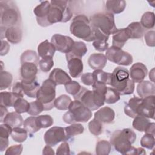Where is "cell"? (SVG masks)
Instances as JSON below:
<instances>
[{"instance_id": "obj_39", "label": "cell", "mask_w": 155, "mask_h": 155, "mask_svg": "<svg viewBox=\"0 0 155 155\" xmlns=\"http://www.w3.org/2000/svg\"><path fill=\"white\" fill-rule=\"evenodd\" d=\"M27 131L24 128L15 127L12 129L11 133V137L15 142L18 143H22L24 142L27 138Z\"/></svg>"}, {"instance_id": "obj_38", "label": "cell", "mask_w": 155, "mask_h": 155, "mask_svg": "<svg viewBox=\"0 0 155 155\" xmlns=\"http://www.w3.org/2000/svg\"><path fill=\"white\" fill-rule=\"evenodd\" d=\"M39 62V57L36 52L33 50H26L21 56V64L25 62H31L38 65Z\"/></svg>"}, {"instance_id": "obj_8", "label": "cell", "mask_w": 155, "mask_h": 155, "mask_svg": "<svg viewBox=\"0 0 155 155\" xmlns=\"http://www.w3.org/2000/svg\"><path fill=\"white\" fill-rule=\"evenodd\" d=\"M56 87V84L48 78L42 82L37 92L36 98L42 103L45 111L50 110L54 107Z\"/></svg>"}, {"instance_id": "obj_46", "label": "cell", "mask_w": 155, "mask_h": 155, "mask_svg": "<svg viewBox=\"0 0 155 155\" xmlns=\"http://www.w3.org/2000/svg\"><path fill=\"white\" fill-rule=\"evenodd\" d=\"M30 103L27 102L23 97H19L17 99L13 105L15 111L20 114L24 113L28 111L29 109Z\"/></svg>"}, {"instance_id": "obj_23", "label": "cell", "mask_w": 155, "mask_h": 155, "mask_svg": "<svg viewBox=\"0 0 155 155\" xmlns=\"http://www.w3.org/2000/svg\"><path fill=\"white\" fill-rule=\"evenodd\" d=\"M107 62V57L102 53H93L90 56L88 59L89 66L93 70H102L105 67Z\"/></svg>"}, {"instance_id": "obj_62", "label": "cell", "mask_w": 155, "mask_h": 155, "mask_svg": "<svg viewBox=\"0 0 155 155\" xmlns=\"http://www.w3.org/2000/svg\"><path fill=\"white\" fill-rule=\"evenodd\" d=\"M154 68H153L149 73V78L151 80L152 82H154Z\"/></svg>"}, {"instance_id": "obj_17", "label": "cell", "mask_w": 155, "mask_h": 155, "mask_svg": "<svg viewBox=\"0 0 155 155\" xmlns=\"http://www.w3.org/2000/svg\"><path fill=\"white\" fill-rule=\"evenodd\" d=\"M92 87L94 103L99 108L104 105L105 103V95L107 92V87L105 84L98 82H94Z\"/></svg>"}, {"instance_id": "obj_57", "label": "cell", "mask_w": 155, "mask_h": 155, "mask_svg": "<svg viewBox=\"0 0 155 155\" xmlns=\"http://www.w3.org/2000/svg\"><path fill=\"white\" fill-rule=\"evenodd\" d=\"M10 50V45L8 43L4 40H1V56H4L8 53Z\"/></svg>"}, {"instance_id": "obj_2", "label": "cell", "mask_w": 155, "mask_h": 155, "mask_svg": "<svg viewBox=\"0 0 155 155\" xmlns=\"http://www.w3.org/2000/svg\"><path fill=\"white\" fill-rule=\"evenodd\" d=\"M129 76L128 70L122 67H116L111 73L110 85L120 95L130 94L134 90V82Z\"/></svg>"}, {"instance_id": "obj_13", "label": "cell", "mask_w": 155, "mask_h": 155, "mask_svg": "<svg viewBox=\"0 0 155 155\" xmlns=\"http://www.w3.org/2000/svg\"><path fill=\"white\" fill-rule=\"evenodd\" d=\"M50 7V2L48 1H42L33 10L38 24L43 27L49 26L47 21V16Z\"/></svg>"}, {"instance_id": "obj_20", "label": "cell", "mask_w": 155, "mask_h": 155, "mask_svg": "<svg viewBox=\"0 0 155 155\" xmlns=\"http://www.w3.org/2000/svg\"><path fill=\"white\" fill-rule=\"evenodd\" d=\"M49 79L52 80L56 85H65L71 81L69 75L63 70L56 68H54L49 75Z\"/></svg>"}, {"instance_id": "obj_33", "label": "cell", "mask_w": 155, "mask_h": 155, "mask_svg": "<svg viewBox=\"0 0 155 155\" xmlns=\"http://www.w3.org/2000/svg\"><path fill=\"white\" fill-rule=\"evenodd\" d=\"M22 97L14 92H1V105L5 107H13L16 100Z\"/></svg>"}, {"instance_id": "obj_40", "label": "cell", "mask_w": 155, "mask_h": 155, "mask_svg": "<svg viewBox=\"0 0 155 155\" xmlns=\"http://www.w3.org/2000/svg\"><path fill=\"white\" fill-rule=\"evenodd\" d=\"M111 150V144L105 140H101L97 142L96 153L97 155H108Z\"/></svg>"}, {"instance_id": "obj_5", "label": "cell", "mask_w": 155, "mask_h": 155, "mask_svg": "<svg viewBox=\"0 0 155 155\" xmlns=\"http://www.w3.org/2000/svg\"><path fill=\"white\" fill-rule=\"evenodd\" d=\"M67 1H50V7L47 16L49 25L58 22H67L71 19L73 13Z\"/></svg>"}, {"instance_id": "obj_29", "label": "cell", "mask_w": 155, "mask_h": 155, "mask_svg": "<svg viewBox=\"0 0 155 155\" xmlns=\"http://www.w3.org/2000/svg\"><path fill=\"white\" fill-rule=\"evenodd\" d=\"M12 128L6 124H3L0 125V150L4 151L8 145V137L11 135Z\"/></svg>"}, {"instance_id": "obj_42", "label": "cell", "mask_w": 155, "mask_h": 155, "mask_svg": "<svg viewBox=\"0 0 155 155\" xmlns=\"http://www.w3.org/2000/svg\"><path fill=\"white\" fill-rule=\"evenodd\" d=\"M23 125L24 128L30 134L35 133L41 129L37 125L36 121V116H30L27 118L24 121Z\"/></svg>"}, {"instance_id": "obj_61", "label": "cell", "mask_w": 155, "mask_h": 155, "mask_svg": "<svg viewBox=\"0 0 155 155\" xmlns=\"http://www.w3.org/2000/svg\"><path fill=\"white\" fill-rule=\"evenodd\" d=\"M43 154H54V152L53 150L51 148V147L50 145H46L42 151Z\"/></svg>"}, {"instance_id": "obj_30", "label": "cell", "mask_w": 155, "mask_h": 155, "mask_svg": "<svg viewBox=\"0 0 155 155\" xmlns=\"http://www.w3.org/2000/svg\"><path fill=\"white\" fill-rule=\"evenodd\" d=\"M21 86L24 94L31 98L36 97L37 92L40 87V85L36 80L31 82L21 81Z\"/></svg>"}, {"instance_id": "obj_44", "label": "cell", "mask_w": 155, "mask_h": 155, "mask_svg": "<svg viewBox=\"0 0 155 155\" xmlns=\"http://www.w3.org/2000/svg\"><path fill=\"white\" fill-rule=\"evenodd\" d=\"M36 121L38 126L40 128H46L53 124L52 117L48 114L40 115L36 117Z\"/></svg>"}, {"instance_id": "obj_37", "label": "cell", "mask_w": 155, "mask_h": 155, "mask_svg": "<svg viewBox=\"0 0 155 155\" xmlns=\"http://www.w3.org/2000/svg\"><path fill=\"white\" fill-rule=\"evenodd\" d=\"M150 122L147 117L141 115H137L134 117L132 125L133 127L136 130L143 132L145 130Z\"/></svg>"}, {"instance_id": "obj_48", "label": "cell", "mask_w": 155, "mask_h": 155, "mask_svg": "<svg viewBox=\"0 0 155 155\" xmlns=\"http://www.w3.org/2000/svg\"><path fill=\"white\" fill-rule=\"evenodd\" d=\"M140 145L145 148L152 150L155 145L154 135L151 134L145 133L140 139Z\"/></svg>"}, {"instance_id": "obj_34", "label": "cell", "mask_w": 155, "mask_h": 155, "mask_svg": "<svg viewBox=\"0 0 155 155\" xmlns=\"http://www.w3.org/2000/svg\"><path fill=\"white\" fill-rule=\"evenodd\" d=\"M94 82L103 83L105 85H110L111 73L103 71L102 69L95 70L93 73Z\"/></svg>"}, {"instance_id": "obj_6", "label": "cell", "mask_w": 155, "mask_h": 155, "mask_svg": "<svg viewBox=\"0 0 155 155\" xmlns=\"http://www.w3.org/2000/svg\"><path fill=\"white\" fill-rule=\"evenodd\" d=\"M92 116L91 111L85 107L80 101H72L69 106L68 111L63 117V120L68 124L75 122H87Z\"/></svg>"}, {"instance_id": "obj_45", "label": "cell", "mask_w": 155, "mask_h": 155, "mask_svg": "<svg viewBox=\"0 0 155 155\" xmlns=\"http://www.w3.org/2000/svg\"><path fill=\"white\" fill-rule=\"evenodd\" d=\"M120 96L119 93L114 88L107 87L105 95V102L109 104H114L119 101Z\"/></svg>"}, {"instance_id": "obj_25", "label": "cell", "mask_w": 155, "mask_h": 155, "mask_svg": "<svg viewBox=\"0 0 155 155\" xmlns=\"http://www.w3.org/2000/svg\"><path fill=\"white\" fill-rule=\"evenodd\" d=\"M142 98L134 97L131 98L124 107V113L128 116L134 118L138 115L139 106Z\"/></svg>"}, {"instance_id": "obj_54", "label": "cell", "mask_w": 155, "mask_h": 155, "mask_svg": "<svg viewBox=\"0 0 155 155\" xmlns=\"http://www.w3.org/2000/svg\"><path fill=\"white\" fill-rule=\"evenodd\" d=\"M145 41L149 47L155 46V31L154 30L148 31L145 34Z\"/></svg>"}, {"instance_id": "obj_43", "label": "cell", "mask_w": 155, "mask_h": 155, "mask_svg": "<svg viewBox=\"0 0 155 155\" xmlns=\"http://www.w3.org/2000/svg\"><path fill=\"white\" fill-rule=\"evenodd\" d=\"M12 81L13 76L10 73L1 70L0 74V90H3L10 87Z\"/></svg>"}, {"instance_id": "obj_19", "label": "cell", "mask_w": 155, "mask_h": 155, "mask_svg": "<svg viewBox=\"0 0 155 155\" xmlns=\"http://www.w3.org/2000/svg\"><path fill=\"white\" fill-rule=\"evenodd\" d=\"M114 110L108 107H102L94 113V118L103 124H111L114 120Z\"/></svg>"}, {"instance_id": "obj_51", "label": "cell", "mask_w": 155, "mask_h": 155, "mask_svg": "<svg viewBox=\"0 0 155 155\" xmlns=\"http://www.w3.org/2000/svg\"><path fill=\"white\" fill-rule=\"evenodd\" d=\"M54 65V61L52 57L42 58L39 62V67L43 72H48Z\"/></svg>"}, {"instance_id": "obj_36", "label": "cell", "mask_w": 155, "mask_h": 155, "mask_svg": "<svg viewBox=\"0 0 155 155\" xmlns=\"http://www.w3.org/2000/svg\"><path fill=\"white\" fill-rule=\"evenodd\" d=\"M72 102L71 98L67 94H62L54 100V107L59 110H68L69 106Z\"/></svg>"}, {"instance_id": "obj_4", "label": "cell", "mask_w": 155, "mask_h": 155, "mask_svg": "<svg viewBox=\"0 0 155 155\" xmlns=\"http://www.w3.org/2000/svg\"><path fill=\"white\" fill-rule=\"evenodd\" d=\"M70 30L74 36L87 42L94 41L93 29L90 19L84 15H79L73 19Z\"/></svg>"}, {"instance_id": "obj_56", "label": "cell", "mask_w": 155, "mask_h": 155, "mask_svg": "<svg viewBox=\"0 0 155 155\" xmlns=\"http://www.w3.org/2000/svg\"><path fill=\"white\" fill-rule=\"evenodd\" d=\"M56 154H70V150L69 145L67 142H63L62 143L59 147L57 148L56 150Z\"/></svg>"}, {"instance_id": "obj_55", "label": "cell", "mask_w": 155, "mask_h": 155, "mask_svg": "<svg viewBox=\"0 0 155 155\" xmlns=\"http://www.w3.org/2000/svg\"><path fill=\"white\" fill-rule=\"evenodd\" d=\"M81 80L84 84L88 86L92 85L94 82V79L92 73H86L82 74L81 78Z\"/></svg>"}, {"instance_id": "obj_7", "label": "cell", "mask_w": 155, "mask_h": 155, "mask_svg": "<svg viewBox=\"0 0 155 155\" xmlns=\"http://www.w3.org/2000/svg\"><path fill=\"white\" fill-rule=\"evenodd\" d=\"M89 19L93 27L106 35L114 34L118 30L115 25L114 15L110 13H97L91 16Z\"/></svg>"}, {"instance_id": "obj_52", "label": "cell", "mask_w": 155, "mask_h": 155, "mask_svg": "<svg viewBox=\"0 0 155 155\" xmlns=\"http://www.w3.org/2000/svg\"><path fill=\"white\" fill-rule=\"evenodd\" d=\"M93 45L94 48L101 52L107 50L108 48L107 41L104 39H96L93 42Z\"/></svg>"}, {"instance_id": "obj_14", "label": "cell", "mask_w": 155, "mask_h": 155, "mask_svg": "<svg viewBox=\"0 0 155 155\" xmlns=\"http://www.w3.org/2000/svg\"><path fill=\"white\" fill-rule=\"evenodd\" d=\"M74 100L80 101L91 111H94L99 108L94 103L93 91L89 90L84 87H82L81 91L77 96L74 97Z\"/></svg>"}, {"instance_id": "obj_21", "label": "cell", "mask_w": 155, "mask_h": 155, "mask_svg": "<svg viewBox=\"0 0 155 155\" xmlns=\"http://www.w3.org/2000/svg\"><path fill=\"white\" fill-rule=\"evenodd\" d=\"M67 66L70 74L72 78H79L83 71V62L80 58H73L67 60Z\"/></svg>"}, {"instance_id": "obj_3", "label": "cell", "mask_w": 155, "mask_h": 155, "mask_svg": "<svg viewBox=\"0 0 155 155\" xmlns=\"http://www.w3.org/2000/svg\"><path fill=\"white\" fill-rule=\"evenodd\" d=\"M1 27L8 28L21 26V16L20 12L13 1H0Z\"/></svg>"}, {"instance_id": "obj_32", "label": "cell", "mask_w": 155, "mask_h": 155, "mask_svg": "<svg viewBox=\"0 0 155 155\" xmlns=\"http://www.w3.org/2000/svg\"><path fill=\"white\" fill-rule=\"evenodd\" d=\"M23 121L22 116L16 111L8 113L3 120L4 124L10 125L12 128L22 126Z\"/></svg>"}, {"instance_id": "obj_1", "label": "cell", "mask_w": 155, "mask_h": 155, "mask_svg": "<svg viewBox=\"0 0 155 155\" xmlns=\"http://www.w3.org/2000/svg\"><path fill=\"white\" fill-rule=\"evenodd\" d=\"M136 139V133L130 128L114 131L110 137V143L114 149L122 154H146L142 148H135L132 144Z\"/></svg>"}, {"instance_id": "obj_11", "label": "cell", "mask_w": 155, "mask_h": 155, "mask_svg": "<svg viewBox=\"0 0 155 155\" xmlns=\"http://www.w3.org/2000/svg\"><path fill=\"white\" fill-rule=\"evenodd\" d=\"M74 42L70 36L61 34H54L51 39V43L54 46L56 50L65 54L71 51Z\"/></svg>"}, {"instance_id": "obj_58", "label": "cell", "mask_w": 155, "mask_h": 155, "mask_svg": "<svg viewBox=\"0 0 155 155\" xmlns=\"http://www.w3.org/2000/svg\"><path fill=\"white\" fill-rule=\"evenodd\" d=\"M12 91L20 95L21 97H23L24 96V93L22 91V86H21V82H16L12 88Z\"/></svg>"}, {"instance_id": "obj_28", "label": "cell", "mask_w": 155, "mask_h": 155, "mask_svg": "<svg viewBox=\"0 0 155 155\" xmlns=\"http://www.w3.org/2000/svg\"><path fill=\"white\" fill-rule=\"evenodd\" d=\"M126 2L124 0H108L105 2V9L107 12L111 14H119L125 8Z\"/></svg>"}, {"instance_id": "obj_60", "label": "cell", "mask_w": 155, "mask_h": 155, "mask_svg": "<svg viewBox=\"0 0 155 155\" xmlns=\"http://www.w3.org/2000/svg\"><path fill=\"white\" fill-rule=\"evenodd\" d=\"M0 110H1V117H0V122H3V120L6 116V115L8 113L7 109L6 108V107L0 105Z\"/></svg>"}, {"instance_id": "obj_59", "label": "cell", "mask_w": 155, "mask_h": 155, "mask_svg": "<svg viewBox=\"0 0 155 155\" xmlns=\"http://www.w3.org/2000/svg\"><path fill=\"white\" fill-rule=\"evenodd\" d=\"M145 133L151 134L153 135L155 134V124L154 122H150L145 130L144 131Z\"/></svg>"}, {"instance_id": "obj_18", "label": "cell", "mask_w": 155, "mask_h": 155, "mask_svg": "<svg viewBox=\"0 0 155 155\" xmlns=\"http://www.w3.org/2000/svg\"><path fill=\"white\" fill-rule=\"evenodd\" d=\"M4 38H5L10 43H19L22 38V30L21 27L15 26L5 28Z\"/></svg>"}, {"instance_id": "obj_12", "label": "cell", "mask_w": 155, "mask_h": 155, "mask_svg": "<svg viewBox=\"0 0 155 155\" xmlns=\"http://www.w3.org/2000/svg\"><path fill=\"white\" fill-rule=\"evenodd\" d=\"M154 95H151L142 98L139 106L138 115L147 118L154 119Z\"/></svg>"}, {"instance_id": "obj_16", "label": "cell", "mask_w": 155, "mask_h": 155, "mask_svg": "<svg viewBox=\"0 0 155 155\" xmlns=\"http://www.w3.org/2000/svg\"><path fill=\"white\" fill-rule=\"evenodd\" d=\"M147 73L148 70L145 65L141 62H137L131 67L129 75L134 82L139 83L143 81L147 75Z\"/></svg>"}, {"instance_id": "obj_53", "label": "cell", "mask_w": 155, "mask_h": 155, "mask_svg": "<svg viewBox=\"0 0 155 155\" xmlns=\"http://www.w3.org/2000/svg\"><path fill=\"white\" fill-rule=\"evenodd\" d=\"M23 146L22 144L14 145L8 148L5 153V155H19L22 153Z\"/></svg>"}, {"instance_id": "obj_41", "label": "cell", "mask_w": 155, "mask_h": 155, "mask_svg": "<svg viewBox=\"0 0 155 155\" xmlns=\"http://www.w3.org/2000/svg\"><path fill=\"white\" fill-rule=\"evenodd\" d=\"M65 131L68 138L73 137L84 133V127L83 125L79 123L71 124L70 126L65 127Z\"/></svg>"}, {"instance_id": "obj_47", "label": "cell", "mask_w": 155, "mask_h": 155, "mask_svg": "<svg viewBox=\"0 0 155 155\" xmlns=\"http://www.w3.org/2000/svg\"><path fill=\"white\" fill-rule=\"evenodd\" d=\"M67 92L74 97L77 96L82 89V86L75 81H71L65 85Z\"/></svg>"}, {"instance_id": "obj_10", "label": "cell", "mask_w": 155, "mask_h": 155, "mask_svg": "<svg viewBox=\"0 0 155 155\" xmlns=\"http://www.w3.org/2000/svg\"><path fill=\"white\" fill-rule=\"evenodd\" d=\"M65 129L61 127H53L48 129L44 134L45 143L51 147L56 145L61 142H65L68 139Z\"/></svg>"}, {"instance_id": "obj_35", "label": "cell", "mask_w": 155, "mask_h": 155, "mask_svg": "<svg viewBox=\"0 0 155 155\" xmlns=\"http://www.w3.org/2000/svg\"><path fill=\"white\" fill-rule=\"evenodd\" d=\"M155 16L154 12H147L143 13L140 19V24L145 29H151L154 26Z\"/></svg>"}, {"instance_id": "obj_22", "label": "cell", "mask_w": 155, "mask_h": 155, "mask_svg": "<svg viewBox=\"0 0 155 155\" xmlns=\"http://www.w3.org/2000/svg\"><path fill=\"white\" fill-rule=\"evenodd\" d=\"M87 46L84 42L81 41L74 42L71 51L65 54L67 61L73 58L81 59L87 53Z\"/></svg>"}, {"instance_id": "obj_26", "label": "cell", "mask_w": 155, "mask_h": 155, "mask_svg": "<svg viewBox=\"0 0 155 155\" xmlns=\"http://www.w3.org/2000/svg\"><path fill=\"white\" fill-rule=\"evenodd\" d=\"M112 39L113 46L122 48L128 39H130L126 28L118 29L117 31L113 34Z\"/></svg>"}, {"instance_id": "obj_49", "label": "cell", "mask_w": 155, "mask_h": 155, "mask_svg": "<svg viewBox=\"0 0 155 155\" xmlns=\"http://www.w3.org/2000/svg\"><path fill=\"white\" fill-rule=\"evenodd\" d=\"M88 129L91 134L95 136H99L102 133V124L98 120L94 118L88 123Z\"/></svg>"}, {"instance_id": "obj_24", "label": "cell", "mask_w": 155, "mask_h": 155, "mask_svg": "<svg viewBox=\"0 0 155 155\" xmlns=\"http://www.w3.org/2000/svg\"><path fill=\"white\" fill-rule=\"evenodd\" d=\"M136 91L140 98H143L151 95H154L155 85L153 82L150 81H142L137 85Z\"/></svg>"}, {"instance_id": "obj_9", "label": "cell", "mask_w": 155, "mask_h": 155, "mask_svg": "<svg viewBox=\"0 0 155 155\" xmlns=\"http://www.w3.org/2000/svg\"><path fill=\"white\" fill-rule=\"evenodd\" d=\"M107 60L120 65L128 66L133 62V57L128 53L115 46H111L106 50Z\"/></svg>"}, {"instance_id": "obj_27", "label": "cell", "mask_w": 155, "mask_h": 155, "mask_svg": "<svg viewBox=\"0 0 155 155\" xmlns=\"http://www.w3.org/2000/svg\"><path fill=\"white\" fill-rule=\"evenodd\" d=\"M56 48L51 42L48 40L41 42L38 47V53L39 57L44 58L46 57H52L55 53Z\"/></svg>"}, {"instance_id": "obj_15", "label": "cell", "mask_w": 155, "mask_h": 155, "mask_svg": "<svg viewBox=\"0 0 155 155\" xmlns=\"http://www.w3.org/2000/svg\"><path fill=\"white\" fill-rule=\"evenodd\" d=\"M38 73V65L34 63L25 62L21 64L20 74L21 81L31 82L36 80Z\"/></svg>"}, {"instance_id": "obj_50", "label": "cell", "mask_w": 155, "mask_h": 155, "mask_svg": "<svg viewBox=\"0 0 155 155\" xmlns=\"http://www.w3.org/2000/svg\"><path fill=\"white\" fill-rule=\"evenodd\" d=\"M44 110V107L41 102L37 99L30 103L29 109L27 113L31 116H36L39 115Z\"/></svg>"}, {"instance_id": "obj_31", "label": "cell", "mask_w": 155, "mask_h": 155, "mask_svg": "<svg viewBox=\"0 0 155 155\" xmlns=\"http://www.w3.org/2000/svg\"><path fill=\"white\" fill-rule=\"evenodd\" d=\"M129 38L131 39L141 38L145 33V28L139 22H133L126 28Z\"/></svg>"}]
</instances>
